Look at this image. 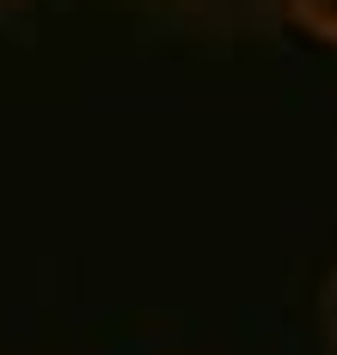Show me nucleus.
Returning <instances> with one entry per match:
<instances>
[{"label":"nucleus","instance_id":"obj_2","mask_svg":"<svg viewBox=\"0 0 337 355\" xmlns=\"http://www.w3.org/2000/svg\"><path fill=\"white\" fill-rule=\"evenodd\" d=\"M282 19H295L319 43H337V0H282Z\"/></svg>","mask_w":337,"mask_h":355},{"label":"nucleus","instance_id":"obj_4","mask_svg":"<svg viewBox=\"0 0 337 355\" xmlns=\"http://www.w3.org/2000/svg\"><path fill=\"white\" fill-rule=\"evenodd\" d=\"M12 6H19V0H0V19H6V12H12Z\"/></svg>","mask_w":337,"mask_h":355},{"label":"nucleus","instance_id":"obj_3","mask_svg":"<svg viewBox=\"0 0 337 355\" xmlns=\"http://www.w3.org/2000/svg\"><path fill=\"white\" fill-rule=\"evenodd\" d=\"M319 337H325V349L337 355V263L325 270V282H319Z\"/></svg>","mask_w":337,"mask_h":355},{"label":"nucleus","instance_id":"obj_1","mask_svg":"<svg viewBox=\"0 0 337 355\" xmlns=\"http://www.w3.org/2000/svg\"><path fill=\"white\" fill-rule=\"evenodd\" d=\"M172 19L202 25V31H258L282 12V0H166Z\"/></svg>","mask_w":337,"mask_h":355}]
</instances>
